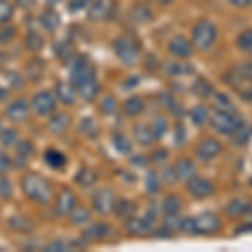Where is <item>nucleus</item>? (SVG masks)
Listing matches in <instances>:
<instances>
[{"instance_id":"nucleus-49","label":"nucleus","mask_w":252,"mask_h":252,"mask_svg":"<svg viewBox=\"0 0 252 252\" xmlns=\"http://www.w3.org/2000/svg\"><path fill=\"white\" fill-rule=\"evenodd\" d=\"M12 166H14V160H12V157L7 152L0 150V173L7 175L12 170Z\"/></svg>"},{"instance_id":"nucleus-59","label":"nucleus","mask_w":252,"mask_h":252,"mask_svg":"<svg viewBox=\"0 0 252 252\" xmlns=\"http://www.w3.org/2000/svg\"><path fill=\"white\" fill-rule=\"evenodd\" d=\"M7 97H9V89L3 86L2 83H0V103H2V101H5Z\"/></svg>"},{"instance_id":"nucleus-33","label":"nucleus","mask_w":252,"mask_h":252,"mask_svg":"<svg viewBox=\"0 0 252 252\" xmlns=\"http://www.w3.org/2000/svg\"><path fill=\"white\" fill-rule=\"evenodd\" d=\"M2 81L5 84L7 89H14V91H19V89H22L24 86V83H26V79H24V76H20L19 72H14V71H5L3 72V76H2Z\"/></svg>"},{"instance_id":"nucleus-43","label":"nucleus","mask_w":252,"mask_h":252,"mask_svg":"<svg viewBox=\"0 0 252 252\" xmlns=\"http://www.w3.org/2000/svg\"><path fill=\"white\" fill-rule=\"evenodd\" d=\"M118 108H120V104H118V99L113 94L104 96L99 103V111L103 113V115H115L118 111Z\"/></svg>"},{"instance_id":"nucleus-48","label":"nucleus","mask_w":252,"mask_h":252,"mask_svg":"<svg viewBox=\"0 0 252 252\" xmlns=\"http://www.w3.org/2000/svg\"><path fill=\"white\" fill-rule=\"evenodd\" d=\"M12 195V184L10 180L5 177V173H0V198L7 200Z\"/></svg>"},{"instance_id":"nucleus-47","label":"nucleus","mask_w":252,"mask_h":252,"mask_svg":"<svg viewBox=\"0 0 252 252\" xmlns=\"http://www.w3.org/2000/svg\"><path fill=\"white\" fill-rule=\"evenodd\" d=\"M15 34H17V29H15V27L9 26V24H5V26H0V42H2V44L12 42V40L15 39Z\"/></svg>"},{"instance_id":"nucleus-40","label":"nucleus","mask_w":252,"mask_h":252,"mask_svg":"<svg viewBox=\"0 0 252 252\" xmlns=\"http://www.w3.org/2000/svg\"><path fill=\"white\" fill-rule=\"evenodd\" d=\"M15 14V5L10 0H0V26L9 24Z\"/></svg>"},{"instance_id":"nucleus-36","label":"nucleus","mask_w":252,"mask_h":252,"mask_svg":"<svg viewBox=\"0 0 252 252\" xmlns=\"http://www.w3.org/2000/svg\"><path fill=\"white\" fill-rule=\"evenodd\" d=\"M24 44H26V47L29 49L31 52H39V51H42V47H44V37L39 34V32L29 31L26 34Z\"/></svg>"},{"instance_id":"nucleus-46","label":"nucleus","mask_w":252,"mask_h":252,"mask_svg":"<svg viewBox=\"0 0 252 252\" xmlns=\"http://www.w3.org/2000/svg\"><path fill=\"white\" fill-rule=\"evenodd\" d=\"M234 71L237 72L239 79L242 83H252V63H244V64H239V66L234 67Z\"/></svg>"},{"instance_id":"nucleus-55","label":"nucleus","mask_w":252,"mask_h":252,"mask_svg":"<svg viewBox=\"0 0 252 252\" xmlns=\"http://www.w3.org/2000/svg\"><path fill=\"white\" fill-rule=\"evenodd\" d=\"M46 249L47 251H66V249H69V244L64 242V241H56V242L49 244Z\"/></svg>"},{"instance_id":"nucleus-2","label":"nucleus","mask_w":252,"mask_h":252,"mask_svg":"<svg viewBox=\"0 0 252 252\" xmlns=\"http://www.w3.org/2000/svg\"><path fill=\"white\" fill-rule=\"evenodd\" d=\"M20 189L31 202L37 205H47L54 198V189L49 178L37 172H26L20 177Z\"/></svg>"},{"instance_id":"nucleus-51","label":"nucleus","mask_w":252,"mask_h":252,"mask_svg":"<svg viewBox=\"0 0 252 252\" xmlns=\"http://www.w3.org/2000/svg\"><path fill=\"white\" fill-rule=\"evenodd\" d=\"M20 220H22V222L19 223L17 220H15V219H10V227H12V229H15V230H22V232H27V230H31L32 227H34V225H32V222L29 220V219L22 217V219H20Z\"/></svg>"},{"instance_id":"nucleus-37","label":"nucleus","mask_w":252,"mask_h":252,"mask_svg":"<svg viewBox=\"0 0 252 252\" xmlns=\"http://www.w3.org/2000/svg\"><path fill=\"white\" fill-rule=\"evenodd\" d=\"M190 120H192V123L197 126L205 125L207 121L210 120L209 109H207V106H204V104H197V106H193L192 111H190Z\"/></svg>"},{"instance_id":"nucleus-19","label":"nucleus","mask_w":252,"mask_h":252,"mask_svg":"<svg viewBox=\"0 0 252 252\" xmlns=\"http://www.w3.org/2000/svg\"><path fill=\"white\" fill-rule=\"evenodd\" d=\"M126 232L129 235H146L152 232L153 229V220L148 217H129L126 220Z\"/></svg>"},{"instance_id":"nucleus-60","label":"nucleus","mask_w":252,"mask_h":252,"mask_svg":"<svg viewBox=\"0 0 252 252\" xmlns=\"http://www.w3.org/2000/svg\"><path fill=\"white\" fill-rule=\"evenodd\" d=\"M229 2H230V3H234V5L242 7V5H249L252 0H229Z\"/></svg>"},{"instance_id":"nucleus-62","label":"nucleus","mask_w":252,"mask_h":252,"mask_svg":"<svg viewBox=\"0 0 252 252\" xmlns=\"http://www.w3.org/2000/svg\"><path fill=\"white\" fill-rule=\"evenodd\" d=\"M157 2L160 3V5H163V7H165V5H170V3H173L175 0H157Z\"/></svg>"},{"instance_id":"nucleus-44","label":"nucleus","mask_w":252,"mask_h":252,"mask_svg":"<svg viewBox=\"0 0 252 252\" xmlns=\"http://www.w3.org/2000/svg\"><path fill=\"white\" fill-rule=\"evenodd\" d=\"M251 135H252V129L247 128V126H239L237 129L230 135V138H232V143L234 145H246L247 141L251 140Z\"/></svg>"},{"instance_id":"nucleus-23","label":"nucleus","mask_w":252,"mask_h":252,"mask_svg":"<svg viewBox=\"0 0 252 252\" xmlns=\"http://www.w3.org/2000/svg\"><path fill=\"white\" fill-rule=\"evenodd\" d=\"M133 138H135L136 143L141 146H152L157 141L155 133H153V129H152V125L141 123V121L140 123H135V126H133Z\"/></svg>"},{"instance_id":"nucleus-34","label":"nucleus","mask_w":252,"mask_h":252,"mask_svg":"<svg viewBox=\"0 0 252 252\" xmlns=\"http://www.w3.org/2000/svg\"><path fill=\"white\" fill-rule=\"evenodd\" d=\"M69 219H71L72 225H84V223H88L91 220V210L84 205H81V207L76 205L74 210L69 214Z\"/></svg>"},{"instance_id":"nucleus-41","label":"nucleus","mask_w":252,"mask_h":252,"mask_svg":"<svg viewBox=\"0 0 252 252\" xmlns=\"http://www.w3.org/2000/svg\"><path fill=\"white\" fill-rule=\"evenodd\" d=\"M237 47L241 49L246 54H252V29H246L242 31L241 34L237 35V40H235Z\"/></svg>"},{"instance_id":"nucleus-52","label":"nucleus","mask_w":252,"mask_h":252,"mask_svg":"<svg viewBox=\"0 0 252 252\" xmlns=\"http://www.w3.org/2000/svg\"><path fill=\"white\" fill-rule=\"evenodd\" d=\"M146 189L153 193L160 190V180H158V175L155 172H150L148 177H146Z\"/></svg>"},{"instance_id":"nucleus-4","label":"nucleus","mask_w":252,"mask_h":252,"mask_svg":"<svg viewBox=\"0 0 252 252\" xmlns=\"http://www.w3.org/2000/svg\"><path fill=\"white\" fill-rule=\"evenodd\" d=\"M217 39V29L210 20H198L192 27V44L198 51H209Z\"/></svg>"},{"instance_id":"nucleus-6","label":"nucleus","mask_w":252,"mask_h":252,"mask_svg":"<svg viewBox=\"0 0 252 252\" xmlns=\"http://www.w3.org/2000/svg\"><path fill=\"white\" fill-rule=\"evenodd\" d=\"M116 200V192L111 187H99V189L94 190L91 198L93 210L99 215H108L115 210Z\"/></svg>"},{"instance_id":"nucleus-32","label":"nucleus","mask_w":252,"mask_h":252,"mask_svg":"<svg viewBox=\"0 0 252 252\" xmlns=\"http://www.w3.org/2000/svg\"><path fill=\"white\" fill-rule=\"evenodd\" d=\"M214 108L215 111H225V113L237 111V106L232 103V99L227 94H223V93H215L214 94Z\"/></svg>"},{"instance_id":"nucleus-24","label":"nucleus","mask_w":252,"mask_h":252,"mask_svg":"<svg viewBox=\"0 0 252 252\" xmlns=\"http://www.w3.org/2000/svg\"><path fill=\"white\" fill-rule=\"evenodd\" d=\"M182 209H184V200L180 198V195H166L163 198V202H161V212L166 219H172V217H177L178 214L182 212Z\"/></svg>"},{"instance_id":"nucleus-26","label":"nucleus","mask_w":252,"mask_h":252,"mask_svg":"<svg viewBox=\"0 0 252 252\" xmlns=\"http://www.w3.org/2000/svg\"><path fill=\"white\" fill-rule=\"evenodd\" d=\"M39 24L44 27L47 32H56L61 26V17L58 14V10L54 7H49L39 15Z\"/></svg>"},{"instance_id":"nucleus-11","label":"nucleus","mask_w":252,"mask_h":252,"mask_svg":"<svg viewBox=\"0 0 252 252\" xmlns=\"http://www.w3.org/2000/svg\"><path fill=\"white\" fill-rule=\"evenodd\" d=\"M78 205V198L76 193L67 187H63L59 190V193L56 195V204H54V212L58 217H69V214L74 210V207Z\"/></svg>"},{"instance_id":"nucleus-17","label":"nucleus","mask_w":252,"mask_h":252,"mask_svg":"<svg viewBox=\"0 0 252 252\" xmlns=\"http://www.w3.org/2000/svg\"><path fill=\"white\" fill-rule=\"evenodd\" d=\"M47 118V129L56 136L64 135L71 126V115L66 111H54Z\"/></svg>"},{"instance_id":"nucleus-28","label":"nucleus","mask_w":252,"mask_h":252,"mask_svg":"<svg viewBox=\"0 0 252 252\" xmlns=\"http://www.w3.org/2000/svg\"><path fill=\"white\" fill-rule=\"evenodd\" d=\"M74 180H76V184L79 187H83V189H91V187H94L97 182V173L93 168L83 166V168L78 170Z\"/></svg>"},{"instance_id":"nucleus-39","label":"nucleus","mask_w":252,"mask_h":252,"mask_svg":"<svg viewBox=\"0 0 252 252\" xmlns=\"http://www.w3.org/2000/svg\"><path fill=\"white\" fill-rule=\"evenodd\" d=\"M19 141V131L17 128H2L0 131V145L5 146V148H10Z\"/></svg>"},{"instance_id":"nucleus-42","label":"nucleus","mask_w":252,"mask_h":252,"mask_svg":"<svg viewBox=\"0 0 252 252\" xmlns=\"http://www.w3.org/2000/svg\"><path fill=\"white\" fill-rule=\"evenodd\" d=\"M152 129H153V133H155L157 140L163 138L166 129H168V118H166L165 115H157L155 120H153V123H152Z\"/></svg>"},{"instance_id":"nucleus-3","label":"nucleus","mask_w":252,"mask_h":252,"mask_svg":"<svg viewBox=\"0 0 252 252\" xmlns=\"http://www.w3.org/2000/svg\"><path fill=\"white\" fill-rule=\"evenodd\" d=\"M113 52L116 54V58L121 61L126 66H133L136 64L141 58V44L140 40L133 35H118L113 40Z\"/></svg>"},{"instance_id":"nucleus-9","label":"nucleus","mask_w":252,"mask_h":252,"mask_svg":"<svg viewBox=\"0 0 252 252\" xmlns=\"http://www.w3.org/2000/svg\"><path fill=\"white\" fill-rule=\"evenodd\" d=\"M116 0H93L88 7V19L93 22H104L109 20L116 12Z\"/></svg>"},{"instance_id":"nucleus-56","label":"nucleus","mask_w":252,"mask_h":252,"mask_svg":"<svg viewBox=\"0 0 252 252\" xmlns=\"http://www.w3.org/2000/svg\"><path fill=\"white\" fill-rule=\"evenodd\" d=\"M15 3L22 9H32L35 5V0H15Z\"/></svg>"},{"instance_id":"nucleus-12","label":"nucleus","mask_w":252,"mask_h":252,"mask_svg":"<svg viewBox=\"0 0 252 252\" xmlns=\"http://www.w3.org/2000/svg\"><path fill=\"white\" fill-rule=\"evenodd\" d=\"M222 141L214 136H207L195 146V157L200 161H210L222 153Z\"/></svg>"},{"instance_id":"nucleus-22","label":"nucleus","mask_w":252,"mask_h":252,"mask_svg":"<svg viewBox=\"0 0 252 252\" xmlns=\"http://www.w3.org/2000/svg\"><path fill=\"white\" fill-rule=\"evenodd\" d=\"M225 214L232 219L244 217V215L252 214V202L246 197H237L234 200H230L225 205Z\"/></svg>"},{"instance_id":"nucleus-30","label":"nucleus","mask_w":252,"mask_h":252,"mask_svg":"<svg viewBox=\"0 0 252 252\" xmlns=\"http://www.w3.org/2000/svg\"><path fill=\"white\" fill-rule=\"evenodd\" d=\"M44 72H46V64L42 59L34 58L29 61L26 66V78L31 81H40L44 78Z\"/></svg>"},{"instance_id":"nucleus-1","label":"nucleus","mask_w":252,"mask_h":252,"mask_svg":"<svg viewBox=\"0 0 252 252\" xmlns=\"http://www.w3.org/2000/svg\"><path fill=\"white\" fill-rule=\"evenodd\" d=\"M71 83L74 84L78 96L84 101H93L99 94L101 88L99 83H97L96 66L88 58H84V56L72 61Z\"/></svg>"},{"instance_id":"nucleus-57","label":"nucleus","mask_w":252,"mask_h":252,"mask_svg":"<svg viewBox=\"0 0 252 252\" xmlns=\"http://www.w3.org/2000/svg\"><path fill=\"white\" fill-rule=\"evenodd\" d=\"M252 230V222H247V223H244V225H241V227H237L235 229V234H244V232H251Z\"/></svg>"},{"instance_id":"nucleus-21","label":"nucleus","mask_w":252,"mask_h":252,"mask_svg":"<svg viewBox=\"0 0 252 252\" xmlns=\"http://www.w3.org/2000/svg\"><path fill=\"white\" fill-rule=\"evenodd\" d=\"M172 170L175 173V178H177V180H184V182H187L189 178H192L193 175H197V165L187 157L178 158V160L173 163Z\"/></svg>"},{"instance_id":"nucleus-61","label":"nucleus","mask_w":252,"mask_h":252,"mask_svg":"<svg viewBox=\"0 0 252 252\" xmlns=\"http://www.w3.org/2000/svg\"><path fill=\"white\" fill-rule=\"evenodd\" d=\"M46 2H47V5H49V7H56L58 3L63 2V0H46Z\"/></svg>"},{"instance_id":"nucleus-53","label":"nucleus","mask_w":252,"mask_h":252,"mask_svg":"<svg viewBox=\"0 0 252 252\" xmlns=\"http://www.w3.org/2000/svg\"><path fill=\"white\" fill-rule=\"evenodd\" d=\"M160 101H161V104H163L166 109H170L172 113H180L177 108V101L173 103V97L170 94H160Z\"/></svg>"},{"instance_id":"nucleus-27","label":"nucleus","mask_w":252,"mask_h":252,"mask_svg":"<svg viewBox=\"0 0 252 252\" xmlns=\"http://www.w3.org/2000/svg\"><path fill=\"white\" fill-rule=\"evenodd\" d=\"M44 161H46V165L51 166V168L63 170L64 166L67 165V157L58 148H47L46 152H44Z\"/></svg>"},{"instance_id":"nucleus-38","label":"nucleus","mask_w":252,"mask_h":252,"mask_svg":"<svg viewBox=\"0 0 252 252\" xmlns=\"http://www.w3.org/2000/svg\"><path fill=\"white\" fill-rule=\"evenodd\" d=\"M165 71L168 72L170 76H184V74L193 72V66L189 63H168L165 66Z\"/></svg>"},{"instance_id":"nucleus-25","label":"nucleus","mask_w":252,"mask_h":252,"mask_svg":"<svg viewBox=\"0 0 252 252\" xmlns=\"http://www.w3.org/2000/svg\"><path fill=\"white\" fill-rule=\"evenodd\" d=\"M145 108H146V103H145V99L141 96H129L128 99L123 103V106H121V109H123V113H125V116H128V118H136V116H140L141 113L145 111Z\"/></svg>"},{"instance_id":"nucleus-10","label":"nucleus","mask_w":252,"mask_h":252,"mask_svg":"<svg viewBox=\"0 0 252 252\" xmlns=\"http://www.w3.org/2000/svg\"><path fill=\"white\" fill-rule=\"evenodd\" d=\"M31 101L26 97H15L5 106L3 116L10 121V123H24L31 115Z\"/></svg>"},{"instance_id":"nucleus-20","label":"nucleus","mask_w":252,"mask_h":252,"mask_svg":"<svg viewBox=\"0 0 252 252\" xmlns=\"http://www.w3.org/2000/svg\"><path fill=\"white\" fill-rule=\"evenodd\" d=\"M54 94L58 97V101H61L66 106H71V104L76 103V97H78V93H76V88L71 81H58L54 88Z\"/></svg>"},{"instance_id":"nucleus-7","label":"nucleus","mask_w":252,"mask_h":252,"mask_svg":"<svg viewBox=\"0 0 252 252\" xmlns=\"http://www.w3.org/2000/svg\"><path fill=\"white\" fill-rule=\"evenodd\" d=\"M222 220L215 214L205 212L192 217V235H210L219 232Z\"/></svg>"},{"instance_id":"nucleus-5","label":"nucleus","mask_w":252,"mask_h":252,"mask_svg":"<svg viewBox=\"0 0 252 252\" xmlns=\"http://www.w3.org/2000/svg\"><path fill=\"white\" fill-rule=\"evenodd\" d=\"M210 125L217 133L220 135H232L239 126L244 125V118L235 113H225V111H215L214 116H210Z\"/></svg>"},{"instance_id":"nucleus-29","label":"nucleus","mask_w":252,"mask_h":252,"mask_svg":"<svg viewBox=\"0 0 252 252\" xmlns=\"http://www.w3.org/2000/svg\"><path fill=\"white\" fill-rule=\"evenodd\" d=\"M78 131L79 135L89 138V140H94V138L99 136V125L94 121V118L86 116L81 120V123L78 126Z\"/></svg>"},{"instance_id":"nucleus-31","label":"nucleus","mask_w":252,"mask_h":252,"mask_svg":"<svg viewBox=\"0 0 252 252\" xmlns=\"http://www.w3.org/2000/svg\"><path fill=\"white\" fill-rule=\"evenodd\" d=\"M113 212L116 214V217L128 220L129 217H133L136 214V204L133 200H129V198H121V200H116Z\"/></svg>"},{"instance_id":"nucleus-15","label":"nucleus","mask_w":252,"mask_h":252,"mask_svg":"<svg viewBox=\"0 0 252 252\" xmlns=\"http://www.w3.org/2000/svg\"><path fill=\"white\" fill-rule=\"evenodd\" d=\"M168 52L178 59H189V58H192V54H193V44H192V40H189L185 35L178 34L170 39Z\"/></svg>"},{"instance_id":"nucleus-35","label":"nucleus","mask_w":252,"mask_h":252,"mask_svg":"<svg viewBox=\"0 0 252 252\" xmlns=\"http://www.w3.org/2000/svg\"><path fill=\"white\" fill-rule=\"evenodd\" d=\"M113 145H115V148L118 150L120 153H131L133 150V143L131 140H129L128 136H126V133L123 131H115L113 133Z\"/></svg>"},{"instance_id":"nucleus-8","label":"nucleus","mask_w":252,"mask_h":252,"mask_svg":"<svg viewBox=\"0 0 252 252\" xmlns=\"http://www.w3.org/2000/svg\"><path fill=\"white\" fill-rule=\"evenodd\" d=\"M31 108L37 116H49L58 108V97L52 91H37L31 99Z\"/></svg>"},{"instance_id":"nucleus-18","label":"nucleus","mask_w":252,"mask_h":252,"mask_svg":"<svg viewBox=\"0 0 252 252\" xmlns=\"http://www.w3.org/2000/svg\"><path fill=\"white\" fill-rule=\"evenodd\" d=\"M111 232V225L108 222H93L84 229L83 241L84 242H99L104 241Z\"/></svg>"},{"instance_id":"nucleus-45","label":"nucleus","mask_w":252,"mask_h":252,"mask_svg":"<svg viewBox=\"0 0 252 252\" xmlns=\"http://www.w3.org/2000/svg\"><path fill=\"white\" fill-rule=\"evenodd\" d=\"M193 89H195V94H198L202 97H209V96L214 94V86L204 78H198L197 81H195Z\"/></svg>"},{"instance_id":"nucleus-58","label":"nucleus","mask_w":252,"mask_h":252,"mask_svg":"<svg viewBox=\"0 0 252 252\" xmlns=\"http://www.w3.org/2000/svg\"><path fill=\"white\" fill-rule=\"evenodd\" d=\"M241 96H242L246 101H249V103H252V86H251V88L242 89V91H241Z\"/></svg>"},{"instance_id":"nucleus-13","label":"nucleus","mask_w":252,"mask_h":252,"mask_svg":"<svg viewBox=\"0 0 252 252\" xmlns=\"http://www.w3.org/2000/svg\"><path fill=\"white\" fill-rule=\"evenodd\" d=\"M187 192L195 198H207L215 192V187L209 178L193 175L187 180Z\"/></svg>"},{"instance_id":"nucleus-64","label":"nucleus","mask_w":252,"mask_h":252,"mask_svg":"<svg viewBox=\"0 0 252 252\" xmlns=\"http://www.w3.org/2000/svg\"><path fill=\"white\" fill-rule=\"evenodd\" d=\"M249 185L252 187V178H251V180H249Z\"/></svg>"},{"instance_id":"nucleus-14","label":"nucleus","mask_w":252,"mask_h":252,"mask_svg":"<svg viewBox=\"0 0 252 252\" xmlns=\"http://www.w3.org/2000/svg\"><path fill=\"white\" fill-rule=\"evenodd\" d=\"M153 19V9L146 0H138L128 10V20L135 26H145L152 22Z\"/></svg>"},{"instance_id":"nucleus-16","label":"nucleus","mask_w":252,"mask_h":252,"mask_svg":"<svg viewBox=\"0 0 252 252\" xmlns=\"http://www.w3.org/2000/svg\"><path fill=\"white\" fill-rule=\"evenodd\" d=\"M34 153H35V146L34 143H32L31 140H20L19 138V141L14 145V165H17V166H26L29 161L32 160V157H34Z\"/></svg>"},{"instance_id":"nucleus-50","label":"nucleus","mask_w":252,"mask_h":252,"mask_svg":"<svg viewBox=\"0 0 252 252\" xmlns=\"http://www.w3.org/2000/svg\"><path fill=\"white\" fill-rule=\"evenodd\" d=\"M93 0H69L67 7L71 12H79V10H86L91 5Z\"/></svg>"},{"instance_id":"nucleus-54","label":"nucleus","mask_w":252,"mask_h":252,"mask_svg":"<svg viewBox=\"0 0 252 252\" xmlns=\"http://www.w3.org/2000/svg\"><path fill=\"white\" fill-rule=\"evenodd\" d=\"M166 157H168V152L166 150H157L155 153H152V157H150V160L155 161V163H160V161H165Z\"/></svg>"},{"instance_id":"nucleus-63","label":"nucleus","mask_w":252,"mask_h":252,"mask_svg":"<svg viewBox=\"0 0 252 252\" xmlns=\"http://www.w3.org/2000/svg\"><path fill=\"white\" fill-rule=\"evenodd\" d=\"M2 128H3V126H2V118H0V131H2Z\"/></svg>"}]
</instances>
